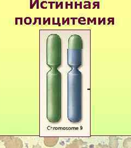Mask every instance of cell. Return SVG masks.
<instances>
[{
  "label": "cell",
  "instance_id": "9",
  "mask_svg": "<svg viewBox=\"0 0 131 148\" xmlns=\"http://www.w3.org/2000/svg\"><path fill=\"white\" fill-rule=\"evenodd\" d=\"M124 148H131V138H126L123 142Z\"/></svg>",
  "mask_w": 131,
  "mask_h": 148
},
{
  "label": "cell",
  "instance_id": "3",
  "mask_svg": "<svg viewBox=\"0 0 131 148\" xmlns=\"http://www.w3.org/2000/svg\"><path fill=\"white\" fill-rule=\"evenodd\" d=\"M61 40L57 34H51L47 40V64L57 69L61 64Z\"/></svg>",
  "mask_w": 131,
  "mask_h": 148
},
{
  "label": "cell",
  "instance_id": "10",
  "mask_svg": "<svg viewBox=\"0 0 131 148\" xmlns=\"http://www.w3.org/2000/svg\"><path fill=\"white\" fill-rule=\"evenodd\" d=\"M96 148H109V146L106 144H98L96 146Z\"/></svg>",
  "mask_w": 131,
  "mask_h": 148
},
{
  "label": "cell",
  "instance_id": "1",
  "mask_svg": "<svg viewBox=\"0 0 131 148\" xmlns=\"http://www.w3.org/2000/svg\"><path fill=\"white\" fill-rule=\"evenodd\" d=\"M47 118L51 122H58L61 117V74L55 68L48 72Z\"/></svg>",
  "mask_w": 131,
  "mask_h": 148
},
{
  "label": "cell",
  "instance_id": "11",
  "mask_svg": "<svg viewBox=\"0 0 131 148\" xmlns=\"http://www.w3.org/2000/svg\"><path fill=\"white\" fill-rule=\"evenodd\" d=\"M32 148H43L41 145H39V144H36L35 145H33Z\"/></svg>",
  "mask_w": 131,
  "mask_h": 148
},
{
  "label": "cell",
  "instance_id": "5",
  "mask_svg": "<svg viewBox=\"0 0 131 148\" xmlns=\"http://www.w3.org/2000/svg\"><path fill=\"white\" fill-rule=\"evenodd\" d=\"M0 140L4 143L5 148H23V142L20 138L11 136H0Z\"/></svg>",
  "mask_w": 131,
  "mask_h": 148
},
{
  "label": "cell",
  "instance_id": "7",
  "mask_svg": "<svg viewBox=\"0 0 131 148\" xmlns=\"http://www.w3.org/2000/svg\"><path fill=\"white\" fill-rule=\"evenodd\" d=\"M59 140V138L57 137H45L44 138V144L49 148L55 147Z\"/></svg>",
  "mask_w": 131,
  "mask_h": 148
},
{
  "label": "cell",
  "instance_id": "2",
  "mask_svg": "<svg viewBox=\"0 0 131 148\" xmlns=\"http://www.w3.org/2000/svg\"><path fill=\"white\" fill-rule=\"evenodd\" d=\"M68 109L73 104L72 121H79L81 118V74L78 69H72L68 74Z\"/></svg>",
  "mask_w": 131,
  "mask_h": 148
},
{
  "label": "cell",
  "instance_id": "6",
  "mask_svg": "<svg viewBox=\"0 0 131 148\" xmlns=\"http://www.w3.org/2000/svg\"><path fill=\"white\" fill-rule=\"evenodd\" d=\"M64 148H88V144L81 139H75L67 144Z\"/></svg>",
  "mask_w": 131,
  "mask_h": 148
},
{
  "label": "cell",
  "instance_id": "4",
  "mask_svg": "<svg viewBox=\"0 0 131 148\" xmlns=\"http://www.w3.org/2000/svg\"><path fill=\"white\" fill-rule=\"evenodd\" d=\"M83 41L78 35H73L68 40V65L72 69H78L82 64Z\"/></svg>",
  "mask_w": 131,
  "mask_h": 148
},
{
  "label": "cell",
  "instance_id": "8",
  "mask_svg": "<svg viewBox=\"0 0 131 148\" xmlns=\"http://www.w3.org/2000/svg\"><path fill=\"white\" fill-rule=\"evenodd\" d=\"M109 148H118L119 147V139L116 136H110L109 137Z\"/></svg>",
  "mask_w": 131,
  "mask_h": 148
}]
</instances>
